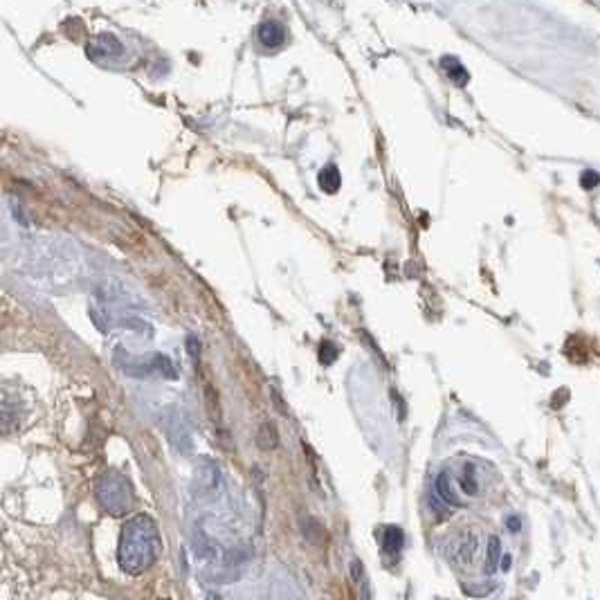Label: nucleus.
Returning <instances> with one entry per match:
<instances>
[{
    "label": "nucleus",
    "instance_id": "f257e3e1",
    "mask_svg": "<svg viewBox=\"0 0 600 600\" xmlns=\"http://www.w3.org/2000/svg\"><path fill=\"white\" fill-rule=\"evenodd\" d=\"M162 551V538L158 524L149 515L131 517L121 528L117 558L119 566L131 575H140L158 560Z\"/></svg>",
    "mask_w": 600,
    "mask_h": 600
},
{
    "label": "nucleus",
    "instance_id": "f03ea898",
    "mask_svg": "<svg viewBox=\"0 0 600 600\" xmlns=\"http://www.w3.org/2000/svg\"><path fill=\"white\" fill-rule=\"evenodd\" d=\"M97 499L110 515H124L133 508V497L131 484L124 474L119 472H106L102 479L97 481Z\"/></svg>",
    "mask_w": 600,
    "mask_h": 600
},
{
    "label": "nucleus",
    "instance_id": "7ed1b4c3",
    "mask_svg": "<svg viewBox=\"0 0 600 600\" xmlns=\"http://www.w3.org/2000/svg\"><path fill=\"white\" fill-rule=\"evenodd\" d=\"M88 57L95 59V61H102V59H117L124 54V46L119 43L117 36L113 34H97L88 41L86 46Z\"/></svg>",
    "mask_w": 600,
    "mask_h": 600
},
{
    "label": "nucleus",
    "instance_id": "20e7f679",
    "mask_svg": "<svg viewBox=\"0 0 600 600\" xmlns=\"http://www.w3.org/2000/svg\"><path fill=\"white\" fill-rule=\"evenodd\" d=\"M434 491H436V497L441 499L443 504L448 506H463V499H461V493H459V486H457V479L448 472L443 470L436 481H434Z\"/></svg>",
    "mask_w": 600,
    "mask_h": 600
},
{
    "label": "nucleus",
    "instance_id": "39448f33",
    "mask_svg": "<svg viewBox=\"0 0 600 600\" xmlns=\"http://www.w3.org/2000/svg\"><path fill=\"white\" fill-rule=\"evenodd\" d=\"M257 36L261 41V46L265 48H279L286 43V27L281 23H276V20H263V23L259 25V32Z\"/></svg>",
    "mask_w": 600,
    "mask_h": 600
},
{
    "label": "nucleus",
    "instance_id": "423d86ee",
    "mask_svg": "<svg viewBox=\"0 0 600 600\" xmlns=\"http://www.w3.org/2000/svg\"><path fill=\"white\" fill-rule=\"evenodd\" d=\"M457 486H459V493L463 495H479L481 491V481H479V474L474 470V463H465L463 465V472L457 476Z\"/></svg>",
    "mask_w": 600,
    "mask_h": 600
},
{
    "label": "nucleus",
    "instance_id": "0eeeda50",
    "mask_svg": "<svg viewBox=\"0 0 600 600\" xmlns=\"http://www.w3.org/2000/svg\"><path fill=\"white\" fill-rule=\"evenodd\" d=\"M476 553H479V542H476L474 535H465L461 542H457L452 558L457 562H461V564H470L476 558Z\"/></svg>",
    "mask_w": 600,
    "mask_h": 600
},
{
    "label": "nucleus",
    "instance_id": "6e6552de",
    "mask_svg": "<svg viewBox=\"0 0 600 600\" xmlns=\"http://www.w3.org/2000/svg\"><path fill=\"white\" fill-rule=\"evenodd\" d=\"M441 65H443V70H446V74H448L457 86H465V84L470 81L468 70L463 68V63H461L457 57H443V59H441Z\"/></svg>",
    "mask_w": 600,
    "mask_h": 600
},
{
    "label": "nucleus",
    "instance_id": "1a4fd4ad",
    "mask_svg": "<svg viewBox=\"0 0 600 600\" xmlns=\"http://www.w3.org/2000/svg\"><path fill=\"white\" fill-rule=\"evenodd\" d=\"M340 182H342V178H340L338 166L328 164L326 169H321V173H319V187L324 189V192H328V194L338 192Z\"/></svg>",
    "mask_w": 600,
    "mask_h": 600
},
{
    "label": "nucleus",
    "instance_id": "9d476101",
    "mask_svg": "<svg viewBox=\"0 0 600 600\" xmlns=\"http://www.w3.org/2000/svg\"><path fill=\"white\" fill-rule=\"evenodd\" d=\"M403 531H400L398 526H387L385 533H382V547L385 551L389 553H396L400 551V547H403Z\"/></svg>",
    "mask_w": 600,
    "mask_h": 600
},
{
    "label": "nucleus",
    "instance_id": "9b49d317",
    "mask_svg": "<svg viewBox=\"0 0 600 600\" xmlns=\"http://www.w3.org/2000/svg\"><path fill=\"white\" fill-rule=\"evenodd\" d=\"M502 562V544H499V538H491L488 540V560H486V571L493 573L497 569V564Z\"/></svg>",
    "mask_w": 600,
    "mask_h": 600
},
{
    "label": "nucleus",
    "instance_id": "f8f14e48",
    "mask_svg": "<svg viewBox=\"0 0 600 600\" xmlns=\"http://www.w3.org/2000/svg\"><path fill=\"white\" fill-rule=\"evenodd\" d=\"M580 182H582L585 189H594V187H598V182H600V175H598L596 171H585L582 178H580Z\"/></svg>",
    "mask_w": 600,
    "mask_h": 600
},
{
    "label": "nucleus",
    "instance_id": "ddd939ff",
    "mask_svg": "<svg viewBox=\"0 0 600 600\" xmlns=\"http://www.w3.org/2000/svg\"><path fill=\"white\" fill-rule=\"evenodd\" d=\"M502 569H504V571L510 569V555H504V558H502Z\"/></svg>",
    "mask_w": 600,
    "mask_h": 600
},
{
    "label": "nucleus",
    "instance_id": "4468645a",
    "mask_svg": "<svg viewBox=\"0 0 600 600\" xmlns=\"http://www.w3.org/2000/svg\"><path fill=\"white\" fill-rule=\"evenodd\" d=\"M510 526H513V528H510V531H519V519H515V517H510Z\"/></svg>",
    "mask_w": 600,
    "mask_h": 600
}]
</instances>
